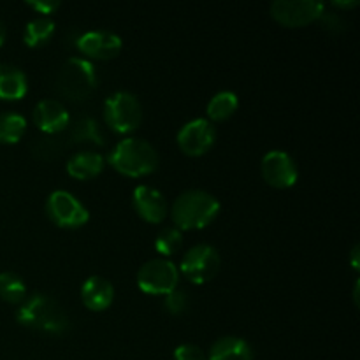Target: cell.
I'll use <instances>...</instances> for the list:
<instances>
[{
    "label": "cell",
    "instance_id": "6da1fadb",
    "mask_svg": "<svg viewBox=\"0 0 360 360\" xmlns=\"http://www.w3.org/2000/svg\"><path fill=\"white\" fill-rule=\"evenodd\" d=\"M16 319L28 329L49 334H62L69 329V316L55 299L44 294L27 297L16 311Z\"/></svg>",
    "mask_w": 360,
    "mask_h": 360
},
{
    "label": "cell",
    "instance_id": "7a4b0ae2",
    "mask_svg": "<svg viewBox=\"0 0 360 360\" xmlns=\"http://www.w3.org/2000/svg\"><path fill=\"white\" fill-rule=\"evenodd\" d=\"M172 220L179 231H197L217 220L220 202L202 190H188L176 199L172 206Z\"/></svg>",
    "mask_w": 360,
    "mask_h": 360
},
{
    "label": "cell",
    "instance_id": "3957f363",
    "mask_svg": "<svg viewBox=\"0 0 360 360\" xmlns=\"http://www.w3.org/2000/svg\"><path fill=\"white\" fill-rule=\"evenodd\" d=\"M108 162L116 172L129 178H143L158 167V153L150 143L143 139L120 141L109 153Z\"/></svg>",
    "mask_w": 360,
    "mask_h": 360
},
{
    "label": "cell",
    "instance_id": "277c9868",
    "mask_svg": "<svg viewBox=\"0 0 360 360\" xmlns=\"http://www.w3.org/2000/svg\"><path fill=\"white\" fill-rule=\"evenodd\" d=\"M97 86V70L84 58H69L56 76L60 95L69 101H83Z\"/></svg>",
    "mask_w": 360,
    "mask_h": 360
},
{
    "label": "cell",
    "instance_id": "5b68a950",
    "mask_svg": "<svg viewBox=\"0 0 360 360\" xmlns=\"http://www.w3.org/2000/svg\"><path fill=\"white\" fill-rule=\"evenodd\" d=\"M104 116L108 125L115 132L129 134L141 125L143 108L136 95L129 94V91H116L105 101Z\"/></svg>",
    "mask_w": 360,
    "mask_h": 360
},
{
    "label": "cell",
    "instance_id": "8992f818",
    "mask_svg": "<svg viewBox=\"0 0 360 360\" xmlns=\"http://www.w3.org/2000/svg\"><path fill=\"white\" fill-rule=\"evenodd\" d=\"M220 253L210 245H197L190 248L181 259V273L195 285L207 283L220 273Z\"/></svg>",
    "mask_w": 360,
    "mask_h": 360
},
{
    "label": "cell",
    "instance_id": "52a82bcc",
    "mask_svg": "<svg viewBox=\"0 0 360 360\" xmlns=\"http://www.w3.org/2000/svg\"><path fill=\"white\" fill-rule=\"evenodd\" d=\"M179 273L178 267L165 259H153L143 264L137 273V285L144 294L167 295L178 288Z\"/></svg>",
    "mask_w": 360,
    "mask_h": 360
},
{
    "label": "cell",
    "instance_id": "ba28073f",
    "mask_svg": "<svg viewBox=\"0 0 360 360\" xmlns=\"http://www.w3.org/2000/svg\"><path fill=\"white\" fill-rule=\"evenodd\" d=\"M46 213L51 218L53 224L63 229L83 227L88 221V218H90L86 207L72 193L65 192V190H55L48 197Z\"/></svg>",
    "mask_w": 360,
    "mask_h": 360
},
{
    "label": "cell",
    "instance_id": "9c48e42d",
    "mask_svg": "<svg viewBox=\"0 0 360 360\" xmlns=\"http://www.w3.org/2000/svg\"><path fill=\"white\" fill-rule=\"evenodd\" d=\"M271 16L285 27H304L323 16V4L315 0H276L271 4Z\"/></svg>",
    "mask_w": 360,
    "mask_h": 360
},
{
    "label": "cell",
    "instance_id": "30bf717a",
    "mask_svg": "<svg viewBox=\"0 0 360 360\" xmlns=\"http://www.w3.org/2000/svg\"><path fill=\"white\" fill-rule=\"evenodd\" d=\"M217 139V129L206 118H197L185 123L178 132V144L188 157H200L211 150Z\"/></svg>",
    "mask_w": 360,
    "mask_h": 360
},
{
    "label": "cell",
    "instance_id": "8fae6325",
    "mask_svg": "<svg viewBox=\"0 0 360 360\" xmlns=\"http://www.w3.org/2000/svg\"><path fill=\"white\" fill-rule=\"evenodd\" d=\"M262 178L274 188H290L297 181V165L285 151H269L262 158Z\"/></svg>",
    "mask_w": 360,
    "mask_h": 360
},
{
    "label": "cell",
    "instance_id": "7c38bea8",
    "mask_svg": "<svg viewBox=\"0 0 360 360\" xmlns=\"http://www.w3.org/2000/svg\"><path fill=\"white\" fill-rule=\"evenodd\" d=\"M77 49L83 55L90 56L95 60H111L118 56L122 51V39L112 32L105 30H94L84 32L79 39H77Z\"/></svg>",
    "mask_w": 360,
    "mask_h": 360
},
{
    "label": "cell",
    "instance_id": "4fadbf2b",
    "mask_svg": "<svg viewBox=\"0 0 360 360\" xmlns=\"http://www.w3.org/2000/svg\"><path fill=\"white\" fill-rule=\"evenodd\" d=\"M34 122L42 132L55 136V134L63 132L69 127L70 118L65 105L60 104L58 101H53V98H46L35 105Z\"/></svg>",
    "mask_w": 360,
    "mask_h": 360
},
{
    "label": "cell",
    "instance_id": "5bb4252c",
    "mask_svg": "<svg viewBox=\"0 0 360 360\" xmlns=\"http://www.w3.org/2000/svg\"><path fill=\"white\" fill-rule=\"evenodd\" d=\"M134 207L143 220L160 224L167 214V202L158 190L151 186H137L134 190Z\"/></svg>",
    "mask_w": 360,
    "mask_h": 360
},
{
    "label": "cell",
    "instance_id": "9a60e30c",
    "mask_svg": "<svg viewBox=\"0 0 360 360\" xmlns=\"http://www.w3.org/2000/svg\"><path fill=\"white\" fill-rule=\"evenodd\" d=\"M115 288L102 276H90L81 287V301L91 311H104L112 304Z\"/></svg>",
    "mask_w": 360,
    "mask_h": 360
},
{
    "label": "cell",
    "instance_id": "2e32d148",
    "mask_svg": "<svg viewBox=\"0 0 360 360\" xmlns=\"http://www.w3.org/2000/svg\"><path fill=\"white\" fill-rule=\"evenodd\" d=\"M28 81L23 70L9 63H0V98L20 101L27 95Z\"/></svg>",
    "mask_w": 360,
    "mask_h": 360
},
{
    "label": "cell",
    "instance_id": "e0dca14e",
    "mask_svg": "<svg viewBox=\"0 0 360 360\" xmlns=\"http://www.w3.org/2000/svg\"><path fill=\"white\" fill-rule=\"evenodd\" d=\"M207 360H253V350L241 338L225 336L211 347Z\"/></svg>",
    "mask_w": 360,
    "mask_h": 360
},
{
    "label": "cell",
    "instance_id": "ac0fdd59",
    "mask_svg": "<svg viewBox=\"0 0 360 360\" xmlns=\"http://www.w3.org/2000/svg\"><path fill=\"white\" fill-rule=\"evenodd\" d=\"M104 157L94 151H81L72 155L67 162V172L76 179H91L104 169Z\"/></svg>",
    "mask_w": 360,
    "mask_h": 360
},
{
    "label": "cell",
    "instance_id": "d6986e66",
    "mask_svg": "<svg viewBox=\"0 0 360 360\" xmlns=\"http://www.w3.org/2000/svg\"><path fill=\"white\" fill-rule=\"evenodd\" d=\"M69 139L72 144H94V146H104V136L101 132V127L90 116L76 120L70 129Z\"/></svg>",
    "mask_w": 360,
    "mask_h": 360
},
{
    "label": "cell",
    "instance_id": "ffe728a7",
    "mask_svg": "<svg viewBox=\"0 0 360 360\" xmlns=\"http://www.w3.org/2000/svg\"><path fill=\"white\" fill-rule=\"evenodd\" d=\"M0 297L9 304H21L27 299V285L16 273H0Z\"/></svg>",
    "mask_w": 360,
    "mask_h": 360
},
{
    "label": "cell",
    "instance_id": "44dd1931",
    "mask_svg": "<svg viewBox=\"0 0 360 360\" xmlns=\"http://www.w3.org/2000/svg\"><path fill=\"white\" fill-rule=\"evenodd\" d=\"M53 32H55V23L49 18H35L25 28L23 41L28 48H41L49 41Z\"/></svg>",
    "mask_w": 360,
    "mask_h": 360
},
{
    "label": "cell",
    "instance_id": "7402d4cb",
    "mask_svg": "<svg viewBox=\"0 0 360 360\" xmlns=\"http://www.w3.org/2000/svg\"><path fill=\"white\" fill-rule=\"evenodd\" d=\"M27 130V120L18 112L0 115V143L16 144Z\"/></svg>",
    "mask_w": 360,
    "mask_h": 360
},
{
    "label": "cell",
    "instance_id": "603a6c76",
    "mask_svg": "<svg viewBox=\"0 0 360 360\" xmlns=\"http://www.w3.org/2000/svg\"><path fill=\"white\" fill-rule=\"evenodd\" d=\"M238 111V95L232 91H220L207 104V116L214 122H224Z\"/></svg>",
    "mask_w": 360,
    "mask_h": 360
},
{
    "label": "cell",
    "instance_id": "cb8c5ba5",
    "mask_svg": "<svg viewBox=\"0 0 360 360\" xmlns=\"http://www.w3.org/2000/svg\"><path fill=\"white\" fill-rule=\"evenodd\" d=\"M183 245V234L179 229L176 227H165L158 232L157 239H155V250L162 253L164 257L174 255Z\"/></svg>",
    "mask_w": 360,
    "mask_h": 360
},
{
    "label": "cell",
    "instance_id": "d4e9b609",
    "mask_svg": "<svg viewBox=\"0 0 360 360\" xmlns=\"http://www.w3.org/2000/svg\"><path fill=\"white\" fill-rule=\"evenodd\" d=\"M63 150L62 139H56V137H42L37 139L32 144V151L37 158H44V160H51L56 158Z\"/></svg>",
    "mask_w": 360,
    "mask_h": 360
},
{
    "label": "cell",
    "instance_id": "484cf974",
    "mask_svg": "<svg viewBox=\"0 0 360 360\" xmlns=\"http://www.w3.org/2000/svg\"><path fill=\"white\" fill-rule=\"evenodd\" d=\"M164 306L171 315H183L185 309L188 308V294L181 288H174V290L165 295Z\"/></svg>",
    "mask_w": 360,
    "mask_h": 360
},
{
    "label": "cell",
    "instance_id": "4316f807",
    "mask_svg": "<svg viewBox=\"0 0 360 360\" xmlns=\"http://www.w3.org/2000/svg\"><path fill=\"white\" fill-rule=\"evenodd\" d=\"M174 360H207V357L197 345L185 343L174 350Z\"/></svg>",
    "mask_w": 360,
    "mask_h": 360
},
{
    "label": "cell",
    "instance_id": "83f0119b",
    "mask_svg": "<svg viewBox=\"0 0 360 360\" xmlns=\"http://www.w3.org/2000/svg\"><path fill=\"white\" fill-rule=\"evenodd\" d=\"M28 6L37 11L39 14H44V18H48V14H53L58 9L60 2H56V0H37V2H34V0H30Z\"/></svg>",
    "mask_w": 360,
    "mask_h": 360
},
{
    "label": "cell",
    "instance_id": "f1b7e54d",
    "mask_svg": "<svg viewBox=\"0 0 360 360\" xmlns=\"http://www.w3.org/2000/svg\"><path fill=\"white\" fill-rule=\"evenodd\" d=\"M333 6L343 7V9H350V7L359 6V2H357V0H352V2H333Z\"/></svg>",
    "mask_w": 360,
    "mask_h": 360
},
{
    "label": "cell",
    "instance_id": "f546056e",
    "mask_svg": "<svg viewBox=\"0 0 360 360\" xmlns=\"http://www.w3.org/2000/svg\"><path fill=\"white\" fill-rule=\"evenodd\" d=\"M357 257H359V246H355V248H354V252H352V262H354V269H359Z\"/></svg>",
    "mask_w": 360,
    "mask_h": 360
},
{
    "label": "cell",
    "instance_id": "4dcf8cb0",
    "mask_svg": "<svg viewBox=\"0 0 360 360\" xmlns=\"http://www.w3.org/2000/svg\"><path fill=\"white\" fill-rule=\"evenodd\" d=\"M4 41H6V25L0 20V48L4 46Z\"/></svg>",
    "mask_w": 360,
    "mask_h": 360
}]
</instances>
